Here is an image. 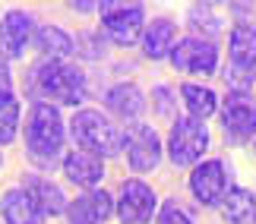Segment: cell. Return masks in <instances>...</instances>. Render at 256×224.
<instances>
[{
	"label": "cell",
	"mask_w": 256,
	"mask_h": 224,
	"mask_svg": "<svg viewBox=\"0 0 256 224\" xmlns=\"http://www.w3.org/2000/svg\"><path fill=\"white\" fill-rule=\"evenodd\" d=\"M64 139H66V126H64L60 111H57L51 101H38L26 117L28 158L38 161L42 168H51L64 152Z\"/></svg>",
	"instance_id": "cell-1"
},
{
	"label": "cell",
	"mask_w": 256,
	"mask_h": 224,
	"mask_svg": "<svg viewBox=\"0 0 256 224\" xmlns=\"http://www.w3.org/2000/svg\"><path fill=\"white\" fill-rule=\"evenodd\" d=\"M70 136L76 139L80 149L98 155V158H111V155H117L120 145H124V133L95 108H82V111L73 114Z\"/></svg>",
	"instance_id": "cell-2"
},
{
	"label": "cell",
	"mask_w": 256,
	"mask_h": 224,
	"mask_svg": "<svg viewBox=\"0 0 256 224\" xmlns=\"http://www.w3.org/2000/svg\"><path fill=\"white\" fill-rule=\"evenodd\" d=\"M35 89L42 92V98L76 108L86 98V76L80 66L66 63V60H44L35 70Z\"/></svg>",
	"instance_id": "cell-3"
},
{
	"label": "cell",
	"mask_w": 256,
	"mask_h": 224,
	"mask_svg": "<svg viewBox=\"0 0 256 224\" xmlns=\"http://www.w3.org/2000/svg\"><path fill=\"white\" fill-rule=\"evenodd\" d=\"M206 149H209V130H206V123L193 120V117H177L171 133H168V158L177 168H190V164H200Z\"/></svg>",
	"instance_id": "cell-4"
},
{
	"label": "cell",
	"mask_w": 256,
	"mask_h": 224,
	"mask_svg": "<svg viewBox=\"0 0 256 224\" xmlns=\"http://www.w3.org/2000/svg\"><path fill=\"white\" fill-rule=\"evenodd\" d=\"M98 13H102L104 32L117 44L136 41L142 28V0H98Z\"/></svg>",
	"instance_id": "cell-5"
},
{
	"label": "cell",
	"mask_w": 256,
	"mask_h": 224,
	"mask_svg": "<svg viewBox=\"0 0 256 224\" xmlns=\"http://www.w3.org/2000/svg\"><path fill=\"white\" fill-rule=\"evenodd\" d=\"M158 212V196L146 180H124L120 196L114 199V215L120 224H149Z\"/></svg>",
	"instance_id": "cell-6"
},
{
	"label": "cell",
	"mask_w": 256,
	"mask_h": 224,
	"mask_svg": "<svg viewBox=\"0 0 256 224\" xmlns=\"http://www.w3.org/2000/svg\"><path fill=\"white\" fill-rule=\"evenodd\" d=\"M120 149L126 152V161L136 174H149L158 168L162 161V139L158 133L152 130L149 123H130V130L124 133V145Z\"/></svg>",
	"instance_id": "cell-7"
},
{
	"label": "cell",
	"mask_w": 256,
	"mask_h": 224,
	"mask_svg": "<svg viewBox=\"0 0 256 224\" xmlns=\"http://www.w3.org/2000/svg\"><path fill=\"white\" fill-rule=\"evenodd\" d=\"M256 70V28L240 22L231 28V73H224V79L234 85H250Z\"/></svg>",
	"instance_id": "cell-8"
},
{
	"label": "cell",
	"mask_w": 256,
	"mask_h": 224,
	"mask_svg": "<svg viewBox=\"0 0 256 224\" xmlns=\"http://www.w3.org/2000/svg\"><path fill=\"white\" fill-rule=\"evenodd\" d=\"M190 193L200 206H218L222 196L228 193V168L218 158L193 164L190 174Z\"/></svg>",
	"instance_id": "cell-9"
},
{
	"label": "cell",
	"mask_w": 256,
	"mask_h": 224,
	"mask_svg": "<svg viewBox=\"0 0 256 224\" xmlns=\"http://www.w3.org/2000/svg\"><path fill=\"white\" fill-rule=\"evenodd\" d=\"M32 35H35V19L26 9H6L0 19V57L4 60L22 57Z\"/></svg>",
	"instance_id": "cell-10"
},
{
	"label": "cell",
	"mask_w": 256,
	"mask_h": 224,
	"mask_svg": "<svg viewBox=\"0 0 256 224\" xmlns=\"http://www.w3.org/2000/svg\"><path fill=\"white\" fill-rule=\"evenodd\" d=\"M168 57H171V63L177 70H184V73L209 76V73H215V66H218V51H215L209 41H202V38H184V41H177Z\"/></svg>",
	"instance_id": "cell-11"
},
{
	"label": "cell",
	"mask_w": 256,
	"mask_h": 224,
	"mask_svg": "<svg viewBox=\"0 0 256 224\" xmlns=\"http://www.w3.org/2000/svg\"><path fill=\"white\" fill-rule=\"evenodd\" d=\"M222 126H224V133L238 142L253 139L256 136V104L240 92L228 95L224 104H222Z\"/></svg>",
	"instance_id": "cell-12"
},
{
	"label": "cell",
	"mask_w": 256,
	"mask_h": 224,
	"mask_svg": "<svg viewBox=\"0 0 256 224\" xmlns=\"http://www.w3.org/2000/svg\"><path fill=\"white\" fill-rule=\"evenodd\" d=\"M64 215L70 224H104L114 215V199L104 190H86L82 196L66 202Z\"/></svg>",
	"instance_id": "cell-13"
},
{
	"label": "cell",
	"mask_w": 256,
	"mask_h": 224,
	"mask_svg": "<svg viewBox=\"0 0 256 224\" xmlns=\"http://www.w3.org/2000/svg\"><path fill=\"white\" fill-rule=\"evenodd\" d=\"M64 174L76 187L98 190V183L104 180V158H98V155L86 152V149H73L64 155Z\"/></svg>",
	"instance_id": "cell-14"
},
{
	"label": "cell",
	"mask_w": 256,
	"mask_h": 224,
	"mask_svg": "<svg viewBox=\"0 0 256 224\" xmlns=\"http://www.w3.org/2000/svg\"><path fill=\"white\" fill-rule=\"evenodd\" d=\"M0 218L4 224H44L42 209L22 187H13L0 196Z\"/></svg>",
	"instance_id": "cell-15"
},
{
	"label": "cell",
	"mask_w": 256,
	"mask_h": 224,
	"mask_svg": "<svg viewBox=\"0 0 256 224\" xmlns=\"http://www.w3.org/2000/svg\"><path fill=\"white\" fill-rule=\"evenodd\" d=\"M22 190L28 193V196L35 199V206L42 209V215H64L66 212V196H64V190L57 187V183H51L48 177H38V174H32V177H26L22 183Z\"/></svg>",
	"instance_id": "cell-16"
},
{
	"label": "cell",
	"mask_w": 256,
	"mask_h": 224,
	"mask_svg": "<svg viewBox=\"0 0 256 224\" xmlns=\"http://www.w3.org/2000/svg\"><path fill=\"white\" fill-rule=\"evenodd\" d=\"M174 38H177V25L171 19H152L142 32V54L152 57V60H162V57L171 54Z\"/></svg>",
	"instance_id": "cell-17"
},
{
	"label": "cell",
	"mask_w": 256,
	"mask_h": 224,
	"mask_svg": "<svg viewBox=\"0 0 256 224\" xmlns=\"http://www.w3.org/2000/svg\"><path fill=\"white\" fill-rule=\"evenodd\" d=\"M218 209H222V218L228 224H250L253 212H256V196L244 187H228V193L218 202Z\"/></svg>",
	"instance_id": "cell-18"
},
{
	"label": "cell",
	"mask_w": 256,
	"mask_h": 224,
	"mask_svg": "<svg viewBox=\"0 0 256 224\" xmlns=\"http://www.w3.org/2000/svg\"><path fill=\"white\" fill-rule=\"evenodd\" d=\"M104 104H108L111 114L124 117V120H133V117L142 114L146 98H142V92L136 89L133 82H120V85H114V89L104 95Z\"/></svg>",
	"instance_id": "cell-19"
},
{
	"label": "cell",
	"mask_w": 256,
	"mask_h": 224,
	"mask_svg": "<svg viewBox=\"0 0 256 224\" xmlns=\"http://www.w3.org/2000/svg\"><path fill=\"white\" fill-rule=\"evenodd\" d=\"M180 95H184V104H186V111H190L193 120H209V117L218 111V95L212 89H206V85L186 82L180 89Z\"/></svg>",
	"instance_id": "cell-20"
},
{
	"label": "cell",
	"mask_w": 256,
	"mask_h": 224,
	"mask_svg": "<svg viewBox=\"0 0 256 224\" xmlns=\"http://www.w3.org/2000/svg\"><path fill=\"white\" fill-rule=\"evenodd\" d=\"M35 44H38V51H42L44 57H51V60H64V57H70L76 51L73 38L66 35L64 28H57V25L38 28V32H35Z\"/></svg>",
	"instance_id": "cell-21"
},
{
	"label": "cell",
	"mask_w": 256,
	"mask_h": 224,
	"mask_svg": "<svg viewBox=\"0 0 256 224\" xmlns=\"http://www.w3.org/2000/svg\"><path fill=\"white\" fill-rule=\"evenodd\" d=\"M19 98L16 95H6V98H0V145H10L16 139L19 133Z\"/></svg>",
	"instance_id": "cell-22"
},
{
	"label": "cell",
	"mask_w": 256,
	"mask_h": 224,
	"mask_svg": "<svg viewBox=\"0 0 256 224\" xmlns=\"http://www.w3.org/2000/svg\"><path fill=\"white\" fill-rule=\"evenodd\" d=\"M155 224H193V218L184 212V206H177L174 199H168L158 212H155Z\"/></svg>",
	"instance_id": "cell-23"
},
{
	"label": "cell",
	"mask_w": 256,
	"mask_h": 224,
	"mask_svg": "<svg viewBox=\"0 0 256 224\" xmlns=\"http://www.w3.org/2000/svg\"><path fill=\"white\" fill-rule=\"evenodd\" d=\"M6 95H13V76H10L6 63H0V98H6Z\"/></svg>",
	"instance_id": "cell-24"
},
{
	"label": "cell",
	"mask_w": 256,
	"mask_h": 224,
	"mask_svg": "<svg viewBox=\"0 0 256 224\" xmlns=\"http://www.w3.org/2000/svg\"><path fill=\"white\" fill-rule=\"evenodd\" d=\"M70 6L80 13H88V9H98V0H70Z\"/></svg>",
	"instance_id": "cell-25"
},
{
	"label": "cell",
	"mask_w": 256,
	"mask_h": 224,
	"mask_svg": "<svg viewBox=\"0 0 256 224\" xmlns=\"http://www.w3.org/2000/svg\"><path fill=\"white\" fill-rule=\"evenodd\" d=\"M206 3H218V0H206Z\"/></svg>",
	"instance_id": "cell-26"
},
{
	"label": "cell",
	"mask_w": 256,
	"mask_h": 224,
	"mask_svg": "<svg viewBox=\"0 0 256 224\" xmlns=\"http://www.w3.org/2000/svg\"><path fill=\"white\" fill-rule=\"evenodd\" d=\"M0 164H4V155H0Z\"/></svg>",
	"instance_id": "cell-27"
},
{
	"label": "cell",
	"mask_w": 256,
	"mask_h": 224,
	"mask_svg": "<svg viewBox=\"0 0 256 224\" xmlns=\"http://www.w3.org/2000/svg\"><path fill=\"white\" fill-rule=\"evenodd\" d=\"M253 149H256V145H253Z\"/></svg>",
	"instance_id": "cell-28"
}]
</instances>
